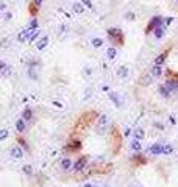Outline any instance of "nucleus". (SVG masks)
<instances>
[{
	"instance_id": "obj_1",
	"label": "nucleus",
	"mask_w": 178,
	"mask_h": 187,
	"mask_svg": "<svg viewBox=\"0 0 178 187\" xmlns=\"http://www.w3.org/2000/svg\"><path fill=\"white\" fill-rule=\"evenodd\" d=\"M108 123H109V117L106 114H100L95 122V131L99 136H103L108 131Z\"/></svg>"
},
{
	"instance_id": "obj_2",
	"label": "nucleus",
	"mask_w": 178,
	"mask_h": 187,
	"mask_svg": "<svg viewBox=\"0 0 178 187\" xmlns=\"http://www.w3.org/2000/svg\"><path fill=\"white\" fill-rule=\"evenodd\" d=\"M106 33H108V37L111 39V42L114 45H122L124 44V34H122V31L119 30V28H108Z\"/></svg>"
},
{
	"instance_id": "obj_3",
	"label": "nucleus",
	"mask_w": 178,
	"mask_h": 187,
	"mask_svg": "<svg viewBox=\"0 0 178 187\" xmlns=\"http://www.w3.org/2000/svg\"><path fill=\"white\" fill-rule=\"evenodd\" d=\"M163 22H164V17H161V16L152 17V19H150V22H148V25L145 27V34L152 33L155 28H158V27H163Z\"/></svg>"
},
{
	"instance_id": "obj_4",
	"label": "nucleus",
	"mask_w": 178,
	"mask_h": 187,
	"mask_svg": "<svg viewBox=\"0 0 178 187\" xmlns=\"http://www.w3.org/2000/svg\"><path fill=\"white\" fill-rule=\"evenodd\" d=\"M138 84H139V86H142V87L152 86V84H153V77L150 73H142L139 77V80H138Z\"/></svg>"
},
{
	"instance_id": "obj_5",
	"label": "nucleus",
	"mask_w": 178,
	"mask_h": 187,
	"mask_svg": "<svg viewBox=\"0 0 178 187\" xmlns=\"http://www.w3.org/2000/svg\"><path fill=\"white\" fill-rule=\"evenodd\" d=\"M112 144H114V153L119 151V148L122 147V136L117 131V128H112Z\"/></svg>"
},
{
	"instance_id": "obj_6",
	"label": "nucleus",
	"mask_w": 178,
	"mask_h": 187,
	"mask_svg": "<svg viewBox=\"0 0 178 187\" xmlns=\"http://www.w3.org/2000/svg\"><path fill=\"white\" fill-rule=\"evenodd\" d=\"M86 164H88V156H80L78 161L73 164V170L75 172H83L86 168Z\"/></svg>"
},
{
	"instance_id": "obj_7",
	"label": "nucleus",
	"mask_w": 178,
	"mask_h": 187,
	"mask_svg": "<svg viewBox=\"0 0 178 187\" xmlns=\"http://www.w3.org/2000/svg\"><path fill=\"white\" fill-rule=\"evenodd\" d=\"M163 148H164V144L163 142H156V144H153L152 147H150V154L152 156H159V154H163Z\"/></svg>"
},
{
	"instance_id": "obj_8",
	"label": "nucleus",
	"mask_w": 178,
	"mask_h": 187,
	"mask_svg": "<svg viewBox=\"0 0 178 187\" xmlns=\"http://www.w3.org/2000/svg\"><path fill=\"white\" fill-rule=\"evenodd\" d=\"M9 156L13 159H22L24 157V150L21 148V145H16L11 148V151H9Z\"/></svg>"
},
{
	"instance_id": "obj_9",
	"label": "nucleus",
	"mask_w": 178,
	"mask_h": 187,
	"mask_svg": "<svg viewBox=\"0 0 178 187\" xmlns=\"http://www.w3.org/2000/svg\"><path fill=\"white\" fill-rule=\"evenodd\" d=\"M164 86L167 87L169 92L172 94V92H175V90L178 89V80H176V78H169V80L164 83Z\"/></svg>"
},
{
	"instance_id": "obj_10",
	"label": "nucleus",
	"mask_w": 178,
	"mask_h": 187,
	"mask_svg": "<svg viewBox=\"0 0 178 187\" xmlns=\"http://www.w3.org/2000/svg\"><path fill=\"white\" fill-rule=\"evenodd\" d=\"M128 73H130L128 65H119L117 70H116V75H117L119 78H127V77H128Z\"/></svg>"
},
{
	"instance_id": "obj_11",
	"label": "nucleus",
	"mask_w": 178,
	"mask_h": 187,
	"mask_svg": "<svg viewBox=\"0 0 178 187\" xmlns=\"http://www.w3.org/2000/svg\"><path fill=\"white\" fill-rule=\"evenodd\" d=\"M47 45H49V36H47V34H45V36H42V37H41V39H39V41H37V42H36V49H37V50H39V52H42V50L45 49V47H47Z\"/></svg>"
},
{
	"instance_id": "obj_12",
	"label": "nucleus",
	"mask_w": 178,
	"mask_h": 187,
	"mask_svg": "<svg viewBox=\"0 0 178 187\" xmlns=\"http://www.w3.org/2000/svg\"><path fill=\"white\" fill-rule=\"evenodd\" d=\"M150 75H152L153 78H159L163 75V67H161V65H158V64H153L152 69H150Z\"/></svg>"
},
{
	"instance_id": "obj_13",
	"label": "nucleus",
	"mask_w": 178,
	"mask_h": 187,
	"mask_svg": "<svg viewBox=\"0 0 178 187\" xmlns=\"http://www.w3.org/2000/svg\"><path fill=\"white\" fill-rule=\"evenodd\" d=\"M61 168H63L64 172H67V170H70V168H73L72 159H70V157H64V159H61Z\"/></svg>"
},
{
	"instance_id": "obj_14",
	"label": "nucleus",
	"mask_w": 178,
	"mask_h": 187,
	"mask_svg": "<svg viewBox=\"0 0 178 187\" xmlns=\"http://www.w3.org/2000/svg\"><path fill=\"white\" fill-rule=\"evenodd\" d=\"M30 33H31V28H27V30L21 31V33L17 34V41H19V42H25V41H28V37H30Z\"/></svg>"
},
{
	"instance_id": "obj_15",
	"label": "nucleus",
	"mask_w": 178,
	"mask_h": 187,
	"mask_svg": "<svg viewBox=\"0 0 178 187\" xmlns=\"http://www.w3.org/2000/svg\"><path fill=\"white\" fill-rule=\"evenodd\" d=\"M108 98H109L112 103H114V106H116V108H120V106H122L120 98L117 97V94H116V92H108Z\"/></svg>"
},
{
	"instance_id": "obj_16",
	"label": "nucleus",
	"mask_w": 178,
	"mask_h": 187,
	"mask_svg": "<svg viewBox=\"0 0 178 187\" xmlns=\"http://www.w3.org/2000/svg\"><path fill=\"white\" fill-rule=\"evenodd\" d=\"M133 139H138V140L145 139V131L142 128H134L133 129Z\"/></svg>"
},
{
	"instance_id": "obj_17",
	"label": "nucleus",
	"mask_w": 178,
	"mask_h": 187,
	"mask_svg": "<svg viewBox=\"0 0 178 187\" xmlns=\"http://www.w3.org/2000/svg\"><path fill=\"white\" fill-rule=\"evenodd\" d=\"M130 148L133 150V151L139 153L141 150H142V144H141V140H138V139H133V140H131V144H130Z\"/></svg>"
},
{
	"instance_id": "obj_18",
	"label": "nucleus",
	"mask_w": 178,
	"mask_h": 187,
	"mask_svg": "<svg viewBox=\"0 0 178 187\" xmlns=\"http://www.w3.org/2000/svg\"><path fill=\"white\" fill-rule=\"evenodd\" d=\"M72 11H73L75 14H83V11H84V5H83L81 2H75V3L72 5Z\"/></svg>"
},
{
	"instance_id": "obj_19",
	"label": "nucleus",
	"mask_w": 178,
	"mask_h": 187,
	"mask_svg": "<svg viewBox=\"0 0 178 187\" xmlns=\"http://www.w3.org/2000/svg\"><path fill=\"white\" fill-rule=\"evenodd\" d=\"M16 129L19 131V133H25V129H27V123H25V120H24L22 117L16 122Z\"/></svg>"
},
{
	"instance_id": "obj_20",
	"label": "nucleus",
	"mask_w": 178,
	"mask_h": 187,
	"mask_svg": "<svg viewBox=\"0 0 178 187\" xmlns=\"http://www.w3.org/2000/svg\"><path fill=\"white\" fill-rule=\"evenodd\" d=\"M164 34H166L164 27H158V28H155V30H153V36H155V39H163Z\"/></svg>"
},
{
	"instance_id": "obj_21",
	"label": "nucleus",
	"mask_w": 178,
	"mask_h": 187,
	"mask_svg": "<svg viewBox=\"0 0 178 187\" xmlns=\"http://www.w3.org/2000/svg\"><path fill=\"white\" fill-rule=\"evenodd\" d=\"M22 119H24L25 122L33 120V111H31L30 108H25V109H24V112H22Z\"/></svg>"
},
{
	"instance_id": "obj_22",
	"label": "nucleus",
	"mask_w": 178,
	"mask_h": 187,
	"mask_svg": "<svg viewBox=\"0 0 178 187\" xmlns=\"http://www.w3.org/2000/svg\"><path fill=\"white\" fill-rule=\"evenodd\" d=\"M158 92H159V95H161L163 98H169V95H170V92L167 90V87L164 86V84H159L158 86Z\"/></svg>"
},
{
	"instance_id": "obj_23",
	"label": "nucleus",
	"mask_w": 178,
	"mask_h": 187,
	"mask_svg": "<svg viewBox=\"0 0 178 187\" xmlns=\"http://www.w3.org/2000/svg\"><path fill=\"white\" fill-rule=\"evenodd\" d=\"M167 55H169V50H167V52H164V53H161V55H158V56H156V59H155V64L163 65V64H164V61L167 59Z\"/></svg>"
},
{
	"instance_id": "obj_24",
	"label": "nucleus",
	"mask_w": 178,
	"mask_h": 187,
	"mask_svg": "<svg viewBox=\"0 0 178 187\" xmlns=\"http://www.w3.org/2000/svg\"><path fill=\"white\" fill-rule=\"evenodd\" d=\"M28 78L33 80V81H39V75H37V70H36L34 67L28 69Z\"/></svg>"
},
{
	"instance_id": "obj_25",
	"label": "nucleus",
	"mask_w": 178,
	"mask_h": 187,
	"mask_svg": "<svg viewBox=\"0 0 178 187\" xmlns=\"http://www.w3.org/2000/svg\"><path fill=\"white\" fill-rule=\"evenodd\" d=\"M106 56H108V59H114L116 56H117V50H116V47H108L106 49Z\"/></svg>"
},
{
	"instance_id": "obj_26",
	"label": "nucleus",
	"mask_w": 178,
	"mask_h": 187,
	"mask_svg": "<svg viewBox=\"0 0 178 187\" xmlns=\"http://www.w3.org/2000/svg\"><path fill=\"white\" fill-rule=\"evenodd\" d=\"M124 19H125L127 22H134V21H136V13L130 9V11H127V13L124 14Z\"/></svg>"
},
{
	"instance_id": "obj_27",
	"label": "nucleus",
	"mask_w": 178,
	"mask_h": 187,
	"mask_svg": "<svg viewBox=\"0 0 178 187\" xmlns=\"http://www.w3.org/2000/svg\"><path fill=\"white\" fill-rule=\"evenodd\" d=\"M173 153V147L170 144H164V148H163V154L164 156H170Z\"/></svg>"
},
{
	"instance_id": "obj_28",
	"label": "nucleus",
	"mask_w": 178,
	"mask_h": 187,
	"mask_svg": "<svg viewBox=\"0 0 178 187\" xmlns=\"http://www.w3.org/2000/svg\"><path fill=\"white\" fill-rule=\"evenodd\" d=\"M91 44H92L94 49H100V47L103 45V39L102 37H94V39L91 41Z\"/></svg>"
},
{
	"instance_id": "obj_29",
	"label": "nucleus",
	"mask_w": 178,
	"mask_h": 187,
	"mask_svg": "<svg viewBox=\"0 0 178 187\" xmlns=\"http://www.w3.org/2000/svg\"><path fill=\"white\" fill-rule=\"evenodd\" d=\"M69 148H70V151H78V150L81 148V142L80 140H73V142H70Z\"/></svg>"
},
{
	"instance_id": "obj_30",
	"label": "nucleus",
	"mask_w": 178,
	"mask_h": 187,
	"mask_svg": "<svg viewBox=\"0 0 178 187\" xmlns=\"http://www.w3.org/2000/svg\"><path fill=\"white\" fill-rule=\"evenodd\" d=\"M39 33H41V31H39V28H37V30H31L30 37H28V42H31V44H33V42L36 41V37L39 36Z\"/></svg>"
},
{
	"instance_id": "obj_31",
	"label": "nucleus",
	"mask_w": 178,
	"mask_h": 187,
	"mask_svg": "<svg viewBox=\"0 0 178 187\" xmlns=\"http://www.w3.org/2000/svg\"><path fill=\"white\" fill-rule=\"evenodd\" d=\"M9 45H11L9 37H3V39H0V49H9Z\"/></svg>"
},
{
	"instance_id": "obj_32",
	"label": "nucleus",
	"mask_w": 178,
	"mask_h": 187,
	"mask_svg": "<svg viewBox=\"0 0 178 187\" xmlns=\"http://www.w3.org/2000/svg\"><path fill=\"white\" fill-rule=\"evenodd\" d=\"M22 170H24L25 175H33V167H31L30 164H25V165L22 167Z\"/></svg>"
},
{
	"instance_id": "obj_33",
	"label": "nucleus",
	"mask_w": 178,
	"mask_h": 187,
	"mask_svg": "<svg viewBox=\"0 0 178 187\" xmlns=\"http://www.w3.org/2000/svg\"><path fill=\"white\" fill-rule=\"evenodd\" d=\"M8 136H9V131H8L6 128H2V129H0V140L8 139Z\"/></svg>"
},
{
	"instance_id": "obj_34",
	"label": "nucleus",
	"mask_w": 178,
	"mask_h": 187,
	"mask_svg": "<svg viewBox=\"0 0 178 187\" xmlns=\"http://www.w3.org/2000/svg\"><path fill=\"white\" fill-rule=\"evenodd\" d=\"M0 75H2V77H9V75H11V67H9V65H6V67L0 72Z\"/></svg>"
},
{
	"instance_id": "obj_35",
	"label": "nucleus",
	"mask_w": 178,
	"mask_h": 187,
	"mask_svg": "<svg viewBox=\"0 0 178 187\" xmlns=\"http://www.w3.org/2000/svg\"><path fill=\"white\" fill-rule=\"evenodd\" d=\"M134 159H136V162H138V164H147V159L142 157V154H136Z\"/></svg>"
},
{
	"instance_id": "obj_36",
	"label": "nucleus",
	"mask_w": 178,
	"mask_h": 187,
	"mask_svg": "<svg viewBox=\"0 0 178 187\" xmlns=\"http://www.w3.org/2000/svg\"><path fill=\"white\" fill-rule=\"evenodd\" d=\"M153 128L158 129V131H164V125H163V122H153Z\"/></svg>"
},
{
	"instance_id": "obj_37",
	"label": "nucleus",
	"mask_w": 178,
	"mask_h": 187,
	"mask_svg": "<svg viewBox=\"0 0 178 187\" xmlns=\"http://www.w3.org/2000/svg\"><path fill=\"white\" fill-rule=\"evenodd\" d=\"M37 9H39V6H36V5L31 2V3H30V13H31L33 16H36V14H37Z\"/></svg>"
},
{
	"instance_id": "obj_38",
	"label": "nucleus",
	"mask_w": 178,
	"mask_h": 187,
	"mask_svg": "<svg viewBox=\"0 0 178 187\" xmlns=\"http://www.w3.org/2000/svg\"><path fill=\"white\" fill-rule=\"evenodd\" d=\"M81 3L84 5V8H88V9H94V5L91 0H81Z\"/></svg>"
},
{
	"instance_id": "obj_39",
	"label": "nucleus",
	"mask_w": 178,
	"mask_h": 187,
	"mask_svg": "<svg viewBox=\"0 0 178 187\" xmlns=\"http://www.w3.org/2000/svg\"><path fill=\"white\" fill-rule=\"evenodd\" d=\"M28 28H31V30H37V21H36V19H33V21L30 22V27H28Z\"/></svg>"
},
{
	"instance_id": "obj_40",
	"label": "nucleus",
	"mask_w": 178,
	"mask_h": 187,
	"mask_svg": "<svg viewBox=\"0 0 178 187\" xmlns=\"http://www.w3.org/2000/svg\"><path fill=\"white\" fill-rule=\"evenodd\" d=\"M19 144H21V145H22V147H24L25 150H28V144L25 142V140H24V139H19Z\"/></svg>"
},
{
	"instance_id": "obj_41",
	"label": "nucleus",
	"mask_w": 178,
	"mask_h": 187,
	"mask_svg": "<svg viewBox=\"0 0 178 187\" xmlns=\"http://www.w3.org/2000/svg\"><path fill=\"white\" fill-rule=\"evenodd\" d=\"M11 19H13V13H5V21H11Z\"/></svg>"
},
{
	"instance_id": "obj_42",
	"label": "nucleus",
	"mask_w": 178,
	"mask_h": 187,
	"mask_svg": "<svg viewBox=\"0 0 178 187\" xmlns=\"http://www.w3.org/2000/svg\"><path fill=\"white\" fill-rule=\"evenodd\" d=\"M53 106L60 108V109H63V108H64V106H63V103H60V101H53Z\"/></svg>"
},
{
	"instance_id": "obj_43",
	"label": "nucleus",
	"mask_w": 178,
	"mask_h": 187,
	"mask_svg": "<svg viewBox=\"0 0 178 187\" xmlns=\"http://www.w3.org/2000/svg\"><path fill=\"white\" fill-rule=\"evenodd\" d=\"M42 2H44V0H33V3H34L36 6H41V5H42Z\"/></svg>"
},
{
	"instance_id": "obj_44",
	"label": "nucleus",
	"mask_w": 178,
	"mask_h": 187,
	"mask_svg": "<svg viewBox=\"0 0 178 187\" xmlns=\"http://www.w3.org/2000/svg\"><path fill=\"white\" fill-rule=\"evenodd\" d=\"M172 22H173V17H167V19H166V24H167V25H170Z\"/></svg>"
},
{
	"instance_id": "obj_45",
	"label": "nucleus",
	"mask_w": 178,
	"mask_h": 187,
	"mask_svg": "<svg viewBox=\"0 0 178 187\" xmlns=\"http://www.w3.org/2000/svg\"><path fill=\"white\" fill-rule=\"evenodd\" d=\"M84 72H86V75H91V73H92L91 67H84Z\"/></svg>"
},
{
	"instance_id": "obj_46",
	"label": "nucleus",
	"mask_w": 178,
	"mask_h": 187,
	"mask_svg": "<svg viewBox=\"0 0 178 187\" xmlns=\"http://www.w3.org/2000/svg\"><path fill=\"white\" fill-rule=\"evenodd\" d=\"M5 67H6V64H5V62H2V61H0V72H2V70H3Z\"/></svg>"
},
{
	"instance_id": "obj_47",
	"label": "nucleus",
	"mask_w": 178,
	"mask_h": 187,
	"mask_svg": "<svg viewBox=\"0 0 178 187\" xmlns=\"http://www.w3.org/2000/svg\"><path fill=\"white\" fill-rule=\"evenodd\" d=\"M83 187H92V184H89V182H86V184H84Z\"/></svg>"
},
{
	"instance_id": "obj_48",
	"label": "nucleus",
	"mask_w": 178,
	"mask_h": 187,
	"mask_svg": "<svg viewBox=\"0 0 178 187\" xmlns=\"http://www.w3.org/2000/svg\"><path fill=\"white\" fill-rule=\"evenodd\" d=\"M2 8H3V5H0V9H2Z\"/></svg>"
},
{
	"instance_id": "obj_49",
	"label": "nucleus",
	"mask_w": 178,
	"mask_h": 187,
	"mask_svg": "<svg viewBox=\"0 0 178 187\" xmlns=\"http://www.w3.org/2000/svg\"><path fill=\"white\" fill-rule=\"evenodd\" d=\"M133 187H138V185H133Z\"/></svg>"
},
{
	"instance_id": "obj_50",
	"label": "nucleus",
	"mask_w": 178,
	"mask_h": 187,
	"mask_svg": "<svg viewBox=\"0 0 178 187\" xmlns=\"http://www.w3.org/2000/svg\"><path fill=\"white\" fill-rule=\"evenodd\" d=\"M176 3H178V0H176Z\"/></svg>"
}]
</instances>
